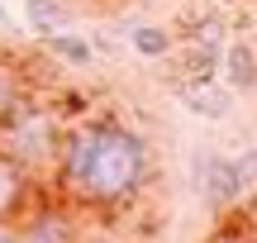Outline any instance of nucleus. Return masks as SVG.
Here are the masks:
<instances>
[{
  "label": "nucleus",
  "mask_w": 257,
  "mask_h": 243,
  "mask_svg": "<svg viewBox=\"0 0 257 243\" xmlns=\"http://www.w3.org/2000/svg\"><path fill=\"white\" fill-rule=\"evenodd\" d=\"M128 43H134V53L148 57V62H167V57H172V29L153 24V19H138V24H128Z\"/></svg>",
  "instance_id": "9b49d317"
},
{
  "label": "nucleus",
  "mask_w": 257,
  "mask_h": 243,
  "mask_svg": "<svg viewBox=\"0 0 257 243\" xmlns=\"http://www.w3.org/2000/svg\"><path fill=\"white\" fill-rule=\"evenodd\" d=\"M19 95H24V76H19L15 67L0 57V124H5V114L15 110V100H19Z\"/></svg>",
  "instance_id": "f8f14e48"
},
{
  "label": "nucleus",
  "mask_w": 257,
  "mask_h": 243,
  "mask_svg": "<svg viewBox=\"0 0 257 243\" xmlns=\"http://www.w3.org/2000/svg\"><path fill=\"white\" fill-rule=\"evenodd\" d=\"M243 219H248V234H252V243H257V191L248 196V215H243Z\"/></svg>",
  "instance_id": "2eb2a0df"
},
{
  "label": "nucleus",
  "mask_w": 257,
  "mask_h": 243,
  "mask_svg": "<svg viewBox=\"0 0 257 243\" xmlns=\"http://www.w3.org/2000/svg\"><path fill=\"white\" fill-rule=\"evenodd\" d=\"M62 129H67L62 105L38 100V95L24 91L15 100V110L5 114V124H0V153L15 158L19 167H29L34 177L48 181L53 158H57V143H62Z\"/></svg>",
  "instance_id": "f03ea898"
},
{
  "label": "nucleus",
  "mask_w": 257,
  "mask_h": 243,
  "mask_svg": "<svg viewBox=\"0 0 257 243\" xmlns=\"http://www.w3.org/2000/svg\"><path fill=\"white\" fill-rule=\"evenodd\" d=\"M19 243H76V219H72V205L62 196L48 191L34 210L15 224Z\"/></svg>",
  "instance_id": "20e7f679"
},
{
  "label": "nucleus",
  "mask_w": 257,
  "mask_h": 243,
  "mask_svg": "<svg viewBox=\"0 0 257 243\" xmlns=\"http://www.w3.org/2000/svg\"><path fill=\"white\" fill-rule=\"evenodd\" d=\"M172 91H176V100H181V110H191L195 119H214V124L229 119L233 105H238V95H233L219 76H210V81H176Z\"/></svg>",
  "instance_id": "423d86ee"
},
{
  "label": "nucleus",
  "mask_w": 257,
  "mask_h": 243,
  "mask_svg": "<svg viewBox=\"0 0 257 243\" xmlns=\"http://www.w3.org/2000/svg\"><path fill=\"white\" fill-rule=\"evenodd\" d=\"M24 24L38 38H53L76 24V10H72V0H24Z\"/></svg>",
  "instance_id": "1a4fd4ad"
},
{
  "label": "nucleus",
  "mask_w": 257,
  "mask_h": 243,
  "mask_svg": "<svg viewBox=\"0 0 257 243\" xmlns=\"http://www.w3.org/2000/svg\"><path fill=\"white\" fill-rule=\"evenodd\" d=\"M0 243H19V234H15V219H0Z\"/></svg>",
  "instance_id": "dca6fc26"
},
{
  "label": "nucleus",
  "mask_w": 257,
  "mask_h": 243,
  "mask_svg": "<svg viewBox=\"0 0 257 243\" xmlns=\"http://www.w3.org/2000/svg\"><path fill=\"white\" fill-rule=\"evenodd\" d=\"M43 196H48V181L34 177L29 167H19L15 158L0 153V219H15V224H19Z\"/></svg>",
  "instance_id": "39448f33"
},
{
  "label": "nucleus",
  "mask_w": 257,
  "mask_h": 243,
  "mask_svg": "<svg viewBox=\"0 0 257 243\" xmlns=\"http://www.w3.org/2000/svg\"><path fill=\"white\" fill-rule=\"evenodd\" d=\"M172 48H229V19L219 10L205 15H186L172 34Z\"/></svg>",
  "instance_id": "0eeeda50"
},
{
  "label": "nucleus",
  "mask_w": 257,
  "mask_h": 243,
  "mask_svg": "<svg viewBox=\"0 0 257 243\" xmlns=\"http://www.w3.org/2000/svg\"><path fill=\"white\" fill-rule=\"evenodd\" d=\"M5 24H10V15H5V5H0V29H5Z\"/></svg>",
  "instance_id": "f3484780"
},
{
  "label": "nucleus",
  "mask_w": 257,
  "mask_h": 243,
  "mask_svg": "<svg viewBox=\"0 0 257 243\" xmlns=\"http://www.w3.org/2000/svg\"><path fill=\"white\" fill-rule=\"evenodd\" d=\"M195 191H200L205 210H210L214 219L233 215V210L243 205V181H238V167H233L229 153H219V148H200L195 153Z\"/></svg>",
  "instance_id": "7ed1b4c3"
},
{
  "label": "nucleus",
  "mask_w": 257,
  "mask_h": 243,
  "mask_svg": "<svg viewBox=\"0 0 257 243\" xmlns=\"http://www.w3.org/2000/svg\"><path fill=\"white\" fill-rule=\"evenodd\" d=\"M205 243H252L248 219H243V215H224V219H214V234L205 238Z\"/></svg>",
  "instance_id": "ddd939ff"
},
{
  "label": "nucleus",
  "mask_w": 257,
  "mask_h": 243,
  "mask_svg": "<svg viewBox=\"0 0 257 243\" xmlns=\"http://www.w3.org/2000/svg\"><path fill=\"white\" fill-rule=\"evenodd\" d=\"M43 43H48V53H53L62 67H76V72L95 67V43H91L86 34H76V29H62V34L43 38Z\"/></svg>",
  "instance_id": "9d476101"
},
{
  "label": "nucleus",
  "mask_w": 257,
  "mask_h": 243,
  "mask_svg": "<svg viewBox=\"0 0 257 243\" xmlns=\"http://www.w3.org/2000/svg\"><path fill=\"white\" fill-rule=\"evenodd\" d=\"M233 167H238V181H243V200L257 191V148H248V153H238L233 158Z\"/></svg>",
  "instance_id": "4468645a"
},
{
  "label": "nucleus",
  "mask_w": 257,
  "mask_h": 243,
  "mask_svg": "<svg viewBox=\"0 0 257 243\" xmlns=\"http://www.w3.org/2000/svg\"><path fill=\"white\" fill-rule=\"evenodd\" d=\"M153 181V143L114 114H91L62 129L48 191L72 210L124 205Z\"/></svg>",
  "instance_id": "f257e3e1"
},
{
  "label": "nucleus",
  "mask_w": 257,
  "mask_h": 243,
  "mask_svg": "<svg viewBox=\"0 0 257 243\" xmlns=\"http://www.w3.org/2000/svg\"><path fill=\"white\" fill-rule=\"evenodd\" d=\"M219 72H224V86H229L233 95H243V91H257V48L248 43V38H233V43L224 48V62H219Z\"/></svg>",
  "instance_id": "6e6552de"
}]
</instances>
